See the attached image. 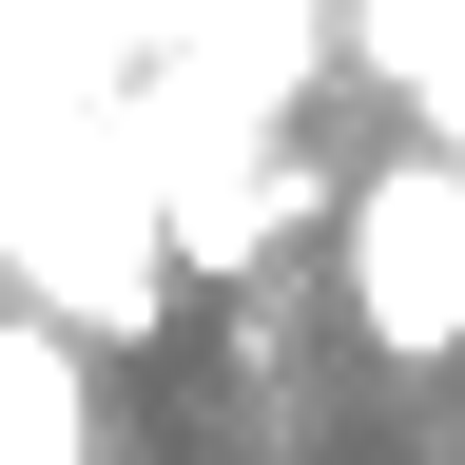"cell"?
Segmentation results:
<instances>
[{"label": "cell", "mask_w": 465, "mask_h": 465, "mask_svg": "<svg viewBox=\"0 0 465 465\" xmlns=\"http://www.w3.org/2000/svg\"><path fill=\"white\" fill-rule=\"evenodd\" d=\"M330 311H349V349L369 369H446L465 349V155L446 136H407V155H369L330 194Z\"/></svg>", "instance_id": "obj_1"}, {"label": "cell", "mask_w": 465, "mask_h": 465, "mask_svg": "<svg viewBox=\"0 0 465 465\" xmlns=\"http://www.w3.org/2000/svg\"><path fill=\"white\" fill-rule=\"evenodd\" d=\"M0 465H116V407H97V349H58L39 311H0Z\"/></svg>", "instance_id": "obj_2"}, {"label": "cell", "mask_w": 465, "mask_h": 465, "mask_svg": "<svg viewBox=\"0 0 465 465\" xmlns=\"http://www.w3.org/2000/svg\"><path fill=\"white\" fill-rule=\"evenodd\" d=\"M446 369H465V349H446Z\"/></svg>", "instance_id": "obj_3"}]
</instances>
